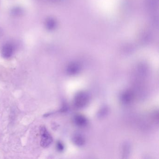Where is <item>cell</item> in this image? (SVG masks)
Returning a JSON list of instances; mask_svg holds the SVG:
<instances>
[{
	"instance_id": "obj_1",
	"label": "cell",
	"mask_w": 159,
	"mask_h": 159,
	"mask_svg": "<svg viewBox=\"0 0 159 159\" xmlns=\"http://www.w3.org/2000/svg\"><path fill=\"white\" fill-rule=\"evenodd\" d=\"M89 100L88 94L84 92H80L78 93L74 98V105L78 108H82L87 105Z\"/></svg>"
},
{
	"instance_id": "obj_2",
	"label": "cell",
	"mask_w": 159,
	"mask_h": 159,
	"mask_svg": "<svg viewBox=\"0 0 159 159\" xmlns=\"http://www.w3.org/2000/svg\"><path fill=\"white\" fill-rule=\"evenodd\" d=\"M40 134L41 145L43 148H47L52 142V137L44 126L41 127Z\"/></svg>"
},
{
	"instance_id": "obj_3",
	"label": "cell",
	"mask_w": 159,
	"mask_h": 159,
	"mask_svg": "<svg viewBox=\"0 0 159 159\" xmlns=\"http://www.w3.org/2000/svg\"><path fill=\"white\" fill-rule=\"evenodd\" d=\"M74 122L79 127H84L87 124V120L84 116L82 115H77L74 117Z\"/></svg>"
},
{
	"instance_id": "obj_4",
	"label": "cell",
	"mask_w": 159,
	"mask_h": 159,
	"mask_svg": "<svg viewBox=\"0 0 159 159\" xmlns=\"http://www.w3.org/2000/svg\"><path fill=\"white\" fill-rule=\"evenodd\" d=\"M14 49L12 46L10 44L5 45L2 50V55L4 58L11 57L13 53Z\"/></svg>"
},
{
	"instance_id": "obj_5",
	"label": "cell",
	"mask_w": 159,
	"mask_h": 159,
	"mask_svg": "<svg viewBox=\"0 0 159 159\" xmlns=\"http://www.w3.org/2000/svg\"><path fill=\"white\" fill-rule=\"evenodd\" d=\"M73 143L78 146H81L85 143V139L84 137L80 134H76L72 137Z\"/></svg>"
},
{
	"instance_id": "obj_6",
	"label": "cell",
	"mask_w": 159,
	"mask_h": 159,
	"mask_svg": "<svg viewBox=\"0 0 159 159\" xmlns=\"http://www.w3.org/2000/svg\"><path fill=\"white\" fill-rule=\"evenodd\" d=\"M79 70H80V67L79 66L72 65H70L68 67L67 72L70 75H75L79 73Z\"/></svg>"
},
{
	"instance_id": "obj_7",
	"label": "cell",
	"mask_w": 159,
	"mask_h": 159,
	"mask_svg": "<svg viewBox=\"0 0 159 159\" xmlns=\"http://www.w3.org/2000/svg\"><path fill=\"white\" fill-rule=\"evenodd\" d=\"M132 94L131 93H125L122 96V100L124 101L125 103H128L130 102V100L132 99Z\"/></svg>"
},
{
	"instance_id": "obj_8",
	"label": "cell",
	"mask_w": 159,
	"mask_h": 159,
	"mask_svg": "<svg viewBox=\"0 0 159 159\" xmlns=\"http://www.w3.org/2000/svg\"><path fill=\"white\" fill-rule=\"evenodd\" d=\"M57 148L59 151H62L64 148V146L61 142H58L57 144Z\"/></svg>"
}]
</instances>
